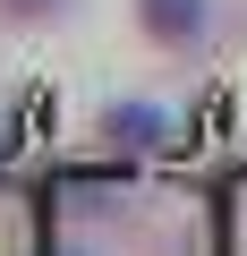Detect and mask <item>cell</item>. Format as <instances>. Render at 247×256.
Wrapping results in <instances>:
<instances>
[{
    "mask_svg": "<svg viewBox=\"0 0 247 256\" xmlns=\"http://www.w3.org/2000/svg\"><path fill=\"white\" fill-rule=\"evenodd\" d=\"M128 26L154 60H205L222 34V0H128Z\"/></svg>",
    "mask_w": 247,
    "mask_h": 256,
    "instance_id": "obj_1",
    "label": "cell"
},
{
    "mask_svg": "<svg viewBox=\"0 0 247 256\" xmlns=\"http://www.w3.org/2000/svg\"><path fill=\"white\" fill-rule=\"evenodd\" d=\"M94 146L102 154H154V146H171V111L154 94H111L94 111Z\"/></svg>",
    "mask_w": 247,
    "mask_h": 256,
    "instance_id": "obj_2",
    "label": "cell"
},
{
    "mask_svg": "<svg viewBox=\"0 0 247 256\" xmlns=\"http://www.w3.org/2000/svg\"><path fill=\"white\" fill-rule=\"evenodd\" d=\"M85 0H0V26L9 34H43V26H68Z\"/></svg>",
    "mask_w": 247,
    "mask_h": 256,
    "instance_id": "obj_3",
    "label": "cell"
}]
</instances>
